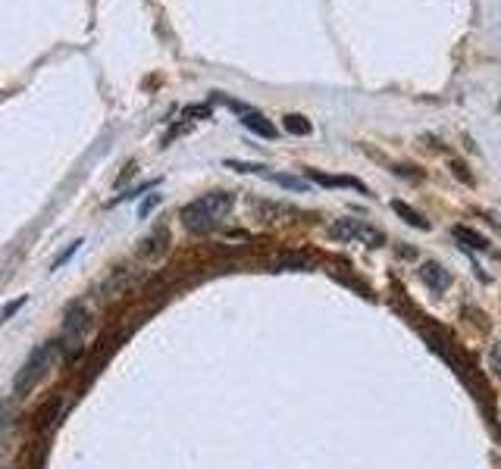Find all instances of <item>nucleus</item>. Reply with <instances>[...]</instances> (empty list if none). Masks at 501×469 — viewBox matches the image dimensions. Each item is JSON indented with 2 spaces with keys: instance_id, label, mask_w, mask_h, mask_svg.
Wrapping results in <instances>:
<instances>
[{
  "instance_id": "nucleus-1",
  "label": "nucleus",
  "mask_w": 501,
  "mask_h": 469,
  "mask_svg": "<svg viewBox=\"0 0 501 469\" xmlns=\"http://www.w3.org/2000/svg\"><path fill=\"white\" fill-rule=\"evenodd\" d=\"M232 207H235V194H229V191H210V194H204V198L191 200L182 210V225L191 234H207V232H213L226 216H229Z\"/></svg>"
},
{
  "instance_id": "nucleus-2",
  "label": "nucleus",
  "mask_w": 501,
  "mask_h": 469,
  "mask_svg": "<svg viewBox=\"0 0 501 469\" xmlns=\"http://www.w3.org/2000/svg\"><path fill=\"white\" fill-rule=\"evenodd\" d=\"M57 354H60V341H41V344H38V347L26 357L22 370L16 372V379H13V394H16V397L31 394V388H35L38 382L44 379L47 366L53 363V357H57Z\"/></svg>"
},
{
  "instance_id": "nucleus-3",
  "label": "nucleus",
  "mask_w": 501,
  "mask_h": 469,
  "mask_svg": "<svg viewBox=\"0 0 501 469\" xmlns=\"http://www.w3.org/2000/svg\"><path fill=\"white\" fill-rule=\"evenodd\" d=\"M329 238L332 241H342V244H351V241H360V244H370V247H379L386 244V234L379 229H373V225H366L364 219H335L332 225H329Z\"/></svg>"
},
{
  "instance_id": "nucleus-4",
  "label": "nucleus",
  "mask_w": 501,
  "mask_h": 469,
  "mask_svg": "<svg viewBox=\"0 0 501 469\" xmlns=\"http://www.w3.org/2000/svg\"><path fill=\"white\" fill-rule=\"evenodd\" d=\"M82 332H85V307L73 301L66 307V323H63V341H60V350L66 347V357H73V350L82 341Z\"/></svg>"
},
{
  "instance_id": "nucleus-5",
  "label": "nucleus",
  "mask_w": 501,
  "mask_h": 469,
  "mask_svg": "<svg viewBox=\"0 0 501 469\" xmlns=\"http://www.w3.org/2000/svg\"><path fill=\"white\" fill-rule=\"evenodd\" d=\"M420 281L429 288V291H436V294H442L445 288L451 285V272L445 269L442 263H436V260H426V263H420Z\"/></svg>"
},
{
  "instance_id": "nucleus-6",
  "label": "nucleus",
  "mask_w": 501,
  "mask_h": 469,
  "mask_svg": "<svg viewBox=\"0 0 501 469\" xmlns=\"http://www.w3.org/2000/svg\"><path fill=\"white\" fill-rule=\"evenodd\" d=\"M307 178H310V182H317V185H323V188H354V191H360V194H370V191H366V185H360L357 178H351V176H326V172L307 169Z\"/></svg>"
},
{
  "instance_id": "nucleus-7",
  "label": "nucleus",
  "mask_w": 501,
  "mask_h": 469,
  "mask_svg": "<svg viewBox=\"0 0 501 469\" xmlns=\"http://www.w3.org/2000/svg\"><path fill=\"white\" fill-rule=\"evenodd\" d=\"M241 125H248V129L250 131H257V135H260V138H276V125H273L270 119H263V116L260 113H257V109H241Z\"/></svg>"
},
{
  "instance_id": "nucleus-8",
  "label": "nucleus",
  "mask_w": 501,
  "mask_h": 469,
  "mask_svg": "<svg viewBox=\"0 0 501 469\" xmlns=\"http://www.w3.org/2000/svg\"><path fill=\"white\" fill-rule=\"evenodd\" d=\"M454 238L460 241V247H470V250H489V238H482L480 232H473V229H467V225H454Z\"/></svg>"
},
{
  "instance_id": "nucleus-9",
  "label": "nucleus",
  "mask_w": 501,
  "mask_h": 469,
  "mask_svg": "<svg viewBox=\"0 0 501 469\" xmlns=\"http://www.w3.org/2000/svg\"><path fill=\"white\" fill-rule=\"evenodd\" d=\"M391 210H395V213L401 216L407 225H417V229H423V232L429 229V219L423 216V213H417V210H411V207H407L404 200H391Z\"/></svg>"
},
{
  "instance_id": "nucleus-10",
  "label": "nucleus",
  "mask_w": 501,
  "mask_h": 469,
  "mask_svg": "<svg viewBox=\"0 0 501 469\" xmlns=\"http://www.w3.org/2000/svg\"><path fill=\"white\" fill-rule=\"evenodd\" d=\"M285 131H292V135H310L313 125H310L307 119H304V116L292 113V116H285Z\"/></svg>"
},
{
  "instance_id": "nucleus-11",
  "label": "nucleus",
  "mask_w": 501,
  "mask_h": 469,
  "mask_svg": "<svg viewBox=\"0 0 501 469\" xmlns=\"http://www.w3.org/2000/svg\"><path fill=\"white\" fill-rule=\"evenodd\" d=\"M266 178H273L276 185H282V188H288V191H304L307 188V182L304 178H295V176H279V172H270Z\"/></svg>"
},
{
  "instance_id": "nucleus-12",
  "label": "nucleus",
  "mask_w": 501,
  "mask_h": 469,
  "mask_svg": "<svg viewBox=\"0 0 501 469\" xmlns=\"http://www.w3.org/2000/svg\"><path fill=\"white\" fill-rule=\"evenodd\" d=\"M489 366H492V372L501 379V341L492 344V350H489Z\"/></svg>"
},
{
  "instance_id": "nucleus-13",
  "label": "nucleus",
  "mask_w": 501,
  "mask_h": 469,
  "mask_svg": "<svg viewBox=\"0 0 501 469\" xmlns=\"http://www.w3.org/2000/svg\"><path fill=\"white\" fill-rule=\"evenodd\" d=\"M22 303H26V297H16L13 303H6V307H0V323H6V319H10L13 313H16V310L22 307Z\"/></svg>"
},
{
  "instance_id": "nucleus-14",
  "label": "nucleus",
  "mask_w": 501,
  "mask_h": 469,
  "mask_svg": "<svg viewBox=\"0 0 501 469\" xmlns=\"http://www.w3.org/2000/svg\"><path fill=\"white\" fill-rule=\"evenodd\" d=\"M78 247H82V241H73V244H69V247H66V254H63V257H60V260H53V269H60V266H63V263H66V260H69V257H73V254H75V250H78Z\"/></svg>"
},
{
  "instance_id": "nucleus-15",
  "label": "nucleus",
  "mask_w": 501,
  "mask_h": 469,
  "mask_svg": "<svg viewBox=\"0 0 501 469\" xmlns=\"http://www.w3.org/2000/svg\"><path fill=\"white\" fill-rule=\"evenodd\" d=\"M154 203H160V198H157V194H151V198H147L144 203H141V207H138V213H141V216H147V213H151V207H154Z\"/></svg>"
}]
</instances>
